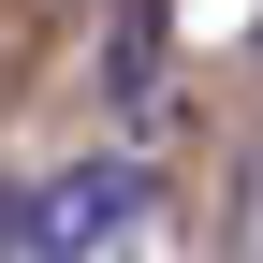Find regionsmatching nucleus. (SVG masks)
<instances>
[{"instance_id":"f257e3e1","label":"nucleus","mask_w":263,"mask_h":263,"mask_svg":"<svg viewBox=\"0 0 263 263\" xmlns=\"http://www.w3.org/2000/svg\"><path fill=\"white\" fill-rule=\"evenodd\" d=\"M146 161H73V176L29 190V263H132V234H146Z\"/></svg>"},{"instance_id":"f03ea898","label":"nucleus","mask_w":263,"mask_h":263,"mask_svg":"<svg viewBox=\"0 0 263 263\" xmlns=\"http://www.w3.org/2000/svg\"><path fill=\"white\" fill-rule=\"evenodd\" d=\"M103 88H117V117H146V88H161V0H132L103 29Z\"/></svg>"}]
</instances>
